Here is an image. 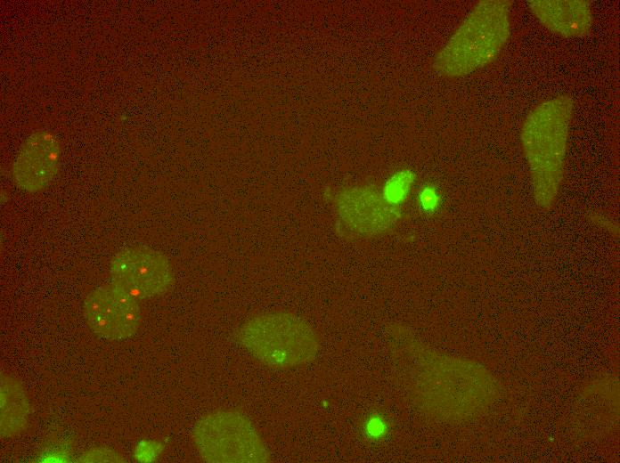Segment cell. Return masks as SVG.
<instances>
[{
	"mask_svg": "<svg viewBox=\"0 0 620 463\" xmlns=\"http://www.w3.org/2000/svg\"><path fill=\"white\" fill-rule=\"evenodd\" d=\"M574 102L560 95L535 106L521 129V142L530 169L537 204L546 207L557 197L563 177Z\"/></svg>",
	"mask_w": 620,
	"mask_h": 463,
	"instance_id": "1",
	"label": "cell"
},
{
	"mask_svg": "<svg viewBox=\"0 0 620 463\" xmlns=\"http://www.w3.org/2000/svg\"><path fill=\"white\" fill-rule=\"evenodd\" d=\"M509 3L476 4L435 57L433 67L446 77H461L490 62L510 37Z\"/></svg>",
	"mask_w": 620,
	"mask_h": 463,
	"instance_id": "2",
	"label": "cell"
},
{
	"mask_svg": "<svg viewBox=\"0 0 620 463\" xmlns=\"http://www.w3.org/2000/svg\"><path fill=\"white\" fill-rule=\"evenodd\" d=\"M239 339L256 359L279 369L308 363L319 350L314 330L301 318L282 312L251 318L241 328Z\"/></svg>",
	"mask_w": 620,
	"mask_h": 463,
	"instance_id": "3",
	"label": "cell"
},
{
	"mask_svg": "<svg viewBox=\"0 0 620 463\" xmlns=\"http://www.w3.org/2000/svg\"><path fill=\"white\" fill-rule=\"evenodd\" d=\"M196 448L208 462L257 463L269 460L268 451L253 424L232 410L204 416L193 430Z\"/></svg>",
	"mask_w": 620,
	"mask_h": 463,
	"instance_id": "4",
	"label": "cell"
},
{
	"mask_svg": "<svg viewBox=\"0 0 620 463\" xmlns=\"http://www.w3.org/2000/svg\"><path fill=\"white\" fill-rule=\"evenodd\" d=\"M113 284L135 298H149L165 293L173 273L167 258L156 250L134 247L117 253L110 264Z\"/></svg>",
	"mask_w": 620,
	"mask_h": 463,
	"instance_id": "5",
	"label": "cell"
},
{
	"mask_svg": "<svg viewBox=\"0 0 620 463\" xmlns=\"http://www.w3.org/2000/svg\"><path fill=\"white\" fill-rule=\"evenodd\" d=\"M83 313L89 329L110 340L133 336L142 318L136 298L115 284L92 290L84 301Z\"/></svg>",
	"mask_w": 620,
	"mask_h": 463,
	"instance_id": "6",
	"label": "cell"
},
{
	"mask_svg": "<svg viewBox=\"0 0 620 463\" xmlns=\"http://www.w3.org/2000/svg\"><path fill=\"white\" fill-rule=\"evenodd\" d=\"M338 211L346 225L363 234L386 231L399 215L396 207L369 186L344 191L338 199Z\"/></svg>",
	"mask_w": 620,
	"mask_h": 463,
	"instance_id": "7",
	"label": "cell"
},
{
	"mask_svg": "<svg viewBox=\"0 0 620 463\" xmlns=\"http://www.w3.org/2000/svg\"><path fill=\"white\" fill-rule=\"evenodd\" d=\"M60 162V146L48 132H37L26 141L13 165V178L20 189L36 191L55 175Z\"/></svg>",
	"mask_w": 620,
	"mask_h": 463,
	"instance_id": "8",
	"label": "cell"
},
{
	"mask_svg": "<svg viewBox=\"0 0 620 463\" xmlns=\"http://www.w3.org/2000/svg\"><path fill=\"white\" fill-rule=\"evenodd\" d=\"M531 12L551 31L564 37H582L590 30L592 13L583 0H532Z\"/></svg>",
	"mask_w": 620,
	"mask_h": 463,
	"instance_id": "9",
	"label": "cell"
},
{
	"mask_svg": "<svg viewBox=\"0 0 620 463\" xmlns=\"http://www.w3.org/2000/svg\"><path fill=\"white\" fill-rule=\"evenodd\" d=\"M29 402L22 383L12 374L0 379V431L4 437L22 432L29 420Z\"/></svg>",
	"mask_w": 620,
	"mask_h": 463,
	"instance_id": "10",
	"label": "cell"
},
{
	"mask_svg": "<svg viewBox=\"0 0 620 463\" xmlns=\"http://www.w3.org/2000/svg\"><path fill=\"white\" fill-rule=\"evenodd\" d=\"M412 179L411 175H408L407 173L405 174H401L400 176L396 177L395 181L389 185L388 188V197H391L392 199L394 198H399L401 197L402 194L406 191V188L409 187V183H411Z\"/></svg>",
	"mask_w": 620,
	"mask_h": 463,
	"instance_id": "11",
	"label": "cell"
},
{
	"mask_svg": "<svg viewBox=\"0 0 620 463\" xmlns=\"http://www.w3.org/2000/svg\"><path fill=\"white\" fill-rule=\"evenodd\" d=\"M434 199H435V194L432 193L430 191H427L423 194V202L424 204L428 205V207L434 205Z\"/></svg>",
	"mask_w": 620,
	"mask_h": 463,
	"instance_id": "12",
	"label": "cell"
}]
</instances>
